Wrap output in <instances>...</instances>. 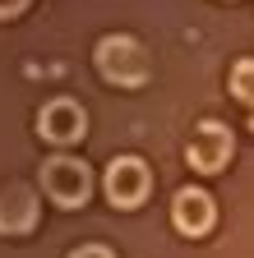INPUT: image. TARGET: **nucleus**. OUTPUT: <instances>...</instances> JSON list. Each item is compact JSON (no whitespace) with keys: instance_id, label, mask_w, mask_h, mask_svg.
<instances>
[{"instance_id":"nucleus-1","label":"nucleus","mask_w":254,"mask_h":258,"mask_svg":"<svg viewBox=\"0 0 254 258\" xmlns=\"http://www.w3.org/2000/svg\"><path fill=\"white\" fill-rule=\"evenodd\" d=\"M97 74L116 88H143L148 74H153V55L139 37H130V32H111V37L97 42Z\"/></svg>"},{"instance_id":"nucleus-2","label":"nucleus","mask_w":254,"mask_h":258,"mask_svg":"<svg viewBox=\"0 0 254 258\" xmlns=\"http://www.w3.org/2000/svg\"><path fill=\"white\" fill-rule=\"evenodd\" d=\"M42 189L56 208H83L92 199V171L83 157H70V152H56L42 161Z\"/></svg>"},{"instance_id":"nucleus-3","label":"nucleus","mask_w":254,"mask_h":258,"mask_svg":"<svg viewBox=\"0 0 254 258\" xmlns=\"http://www.w3.org/2000/svg\"><path fill=\"white\" fill-rule=\"evenodd\" d=\"M102 189H107V203L111 208H139L148 199V189H153V171H148V161L139 157H116L107 175H102Z\"/></svg>"},{"instance_id":"nucleus-4","label":"nucleus","mask_w":254,"mask_h":258,"mask_svg":"<svg viewBox=\"0 0 254 258\" xmlns=\"http://www.w3.org/2000/svg\"><path fill=\"white\" fill-rule=\"evenodd\" d=\"M37 134L51 143V148H74L83 134H88V111L70 97H56L37 111Z\"/></svg>"},{"instance_id":"nucleus-5","label":"nucleus","mask_w":254,"mask_h":258,"mask_svg":"<svg viewBox=\"0 0 254 258\" xmlns=\"http://www.w3.org/2000/svg\"><path fill=\"white\" fill-rule=\"evenodd\" d=\"M231 152H236V139H231V129L217 124V120H204V124L194 129V139H189V148H185L189 166L204 171V175H217V171L231 161Z\"/></svg>"},{"instance_id":"nucleus-6","label":"nucleus","mask_w":254,"mask_h":258,"mask_svg":"<svg viewBox=\"0 0 254 258\" xmlns=\"http://www.w3.org/2000/svg\"><path fill=\"white\" fill-rule=\"evenodd\" d=\"M171 221L180 235H208L217 221V203L208 189H180L171 199Z\"/></svg>"},{"instance_id":"nucleus-7","label":"nucleus","mask_w":254,"mask_h":258,"mask_svg":"<svg viewBox=\"0 0 254 258\" xmlns=\"http://www.w3.org/2000/svg\"><path fill=\"white\" fill-rule=\"evenodd\" d=\"M37 226V194L28 184H5L0 189V235H28Z\"/></svg>"},{"instance_id":"nucleus-8","label":"nucleus","mask_w":254,"mask_h":258,"mask_svg":"<svg viewBox=\"0 0 254 258\" xmlns=\"http://www.w3.org/2000/svg\"><path fill=\"white\" fill-rule=\"evenodd\" d=\"M231 97L245 102V106H254V55L231 64Z\"/></svg>"},{"instance_id":"nucleus-9","label":"nucleus","mask_w":254,"mask_h":258,"mask_svg":"<svg viewBox=\"0 0 254 258\" xmlns=\"http://www.w3.org/2000/svg\"><path fill=\"white\" fill-rule=\"evenodd\" d=\"M70 258H116L107 244H79V249H70Z\"/></svg>"},{"instance_id":"nucleus-10","label":"nucleus","mask_w":254,"mask_h":258,"mask_svg":"<svg viewBox=\"0 0 254 258\" xmlns=\"http://www.w3.org/2000/svg\"><path fill=\"white\" fill-rule=\"evenodd\" d=\"M28 10V0H0V19H19Z\"/></svg>"},{"instance_id":"nucleus-11","label":"nucleus","mask_w":254,"mask_h":258,"mask_svg":"<svg viewBox=\"0 0 254 258\" xmlns=\"http://www.w3.org/2000/svg\"><path fill=\"white\" fill-rule=\"evenodd\" d=\"M249 129H254V115H249Z\"/></svg>"}]
</instances>
